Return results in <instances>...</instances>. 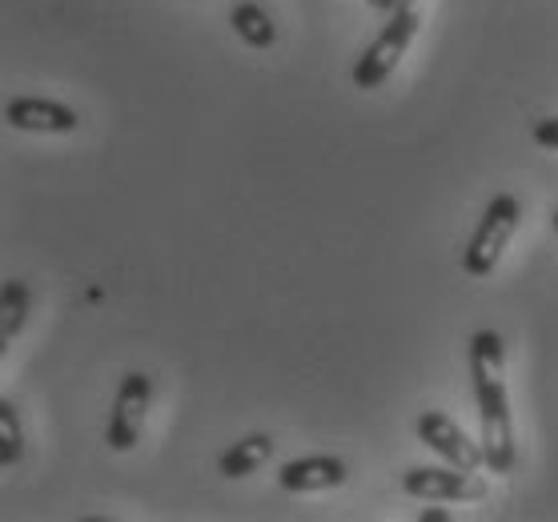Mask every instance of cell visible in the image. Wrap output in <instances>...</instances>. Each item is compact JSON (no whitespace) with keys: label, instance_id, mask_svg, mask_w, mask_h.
<instances>
[{"label":"cell","instance_id":"ba28073f","mask_svg":"<svg viewBox=\"0 0 558 522\" xmlns=\"http://www.w3.org/2000/svg\"><path fill=\"white\" fill-rule=\"evenodd\" d=\"M350 478L342 459H333V454H305V459H293L281 466L278 483L281 490H290V495H314V490H333V486H342Z\"/></svg>","mask_w":558,"mask_h":522},{"label":"cell","instance_id":"7c38bea8","mask_svg":"<svg viewBox=\"0 0 558 522\" xmlns=\"http://www.w3.org/2000/svg\"><path fill=\"white\" fill-rule=\"evenodd\" d=\"M21 459H25V430H21L16 406L4 398V402H0V466L13 471Z\"/></svg>","mask_w":558,"mask_h":522},{"label":"cell","instance_id":"2e32d148","mask_svg":"<svg viewBox=\"0 0 558 522\" xmlns=\"http://www.w3.org/2000/svg\"><path fill=\"white\" fill-rule=\"evenodd\" d=\"M550 221H555V230H558V209H555V214H550Z\"/></svg>","mask_w":558,"mask_h":522},{"label":"cell","instance_id":"8fae6325","mask_svg":"<svg viewBox=\"0 0 558 522\" xmlns=\"http://www.w3.org/2000/svg\"><path fill=\"white\" fill-rule=\"evenodd\" d=\"M0 314H4L0 333H4V342H13L16 333L25 330V318H28V286L25 281H16V278L4 281V290H0Z\"/></svg>","mask_w":558,"mask_h":522},{"label":"cell","instance_id":"7a4b0ae2","mask_svg":"<svg viewBox=\"0 0 558 522\" xmlns=\"http://www.w3.org/2000/svg\"><path fill=\"white\" fill-rule=\"evenodd\" d=\"M519 221H522L519 197H514V193H495V197L486 202L474 233H470L466 250H462V274H466V278H490L502 250H507L514 230H519Z\"/></svg>","mask_w":558,"mask_h":522},{"label":"cell","instance_id":"9a60e30c","mask_svg":"<svg viewBox=\"0 0 558 522\" xmlns=\"http://www.w3.org/2000/svg\"><path fill=\"white\" fill-rule=\"evenodd\" d=\"M446 519H450L446 510H422L418 514V522H446Z\"/></svg>","mask_w":558,"mask_h":522},{"label":"cell","instance_id":"52a82bcc","mask_svg":"<svg viewBox=\"0 0 558 522\" xmlns=\"http://www.w3.org/2000/svg\"><path fill=\"white\" fill-rule=\"evenodd\" d=\"M4 121L21 133H76L81 113L49 97H16L4 105Z\"/></svg>","mask_w":558,"mask_h":522},{"label":"cell","instance_id":"5b68a950","mask_svg":"<svg viewBox=\"0 0 558 522\" xmlns=\"http://www.w3.org/2000/svg\"><path fill=\"white\" fill-rule=\"evenodd\" d=\"M149 398H153L149 374H141V369L125 374V383H121V390H117V398H113L109 430H105L109 450L125 454V450H133V446L141 442V426H145V414H149Z\"/></svg>","mask_w":558,"mask_h":522},{"label":"cell","instance_id":"9c48e42d","mask_svg":"<svg viewBox=\"0 0 558 522\" xmlns=\"http://www.w3.org/2000/svg\"><path fill=\"white\" fill-rule=\"evenodd\" d=\"M274 450H278V442H274L269 434H245L242 442H233L226 454H221L217 471L226 474V478H250V474L262 471V466L274 459Z\"/></svg>","mask_w":558,"mask_h":522},{"label":"cell","instance_id":"277c9868","mask_svg":"<svg viewBox=\"0 0 558 522\" xmlns=\"http://www.w3.org/2000/svg\"><path fill=\"white\" fill-rule=\"evenodd\" d=\"M402 490L410 498H426V502H478L486 498V478L478 471H458V466H410L402 474Z\"/></svg>","mask_w":558,"mask_h":522},{"label":"cell","instance_id":"8992f818","mask_svg":"<svg viewBox=\"0 0 558 522\" xmlns=\"http://www.w3.org/2000/svg\"><path fill=\"white\" fill-rule=\"evenodd\" d=\"M418 438L430 446L434 454H442L450 466H458V471H483L486 466L483 442H474V438H470L450 414H442V410L418 414Z\"/></svg>","mask_w":558,"mask_h":522},{"label":"cell","instance_id":"3957f363","mask_svg":"<svg viewBox=\"0 0 558 522\" xmlns=\"http://www.w3.org/2000/svg\"><path fill=\"white\" fill-rule=\"evenodd\" d=\"M418 25H422V13L414 9V0H402V4L393 9L390 21H386V28H381L378 37L366 45V52L357 57V64H354L357 89L369 93L386 85V77H390L393 69H398V61L407 57L410 40L418 37Z\"/></svg>","mask_w":558,"mask_h":522},{"label":"cell","instance_id":"30bf717a","mask_svg":"<svg viewBox=\"0 0 558 522\" xmlns=\"http://www.w3.org/2000/svg\"><path fill=\"white\" fill-rule=\"evenodd\" d=\"M229 25L233 33L250 45V49H269L274 40H278V25H274V16L254 4V0H242V4H233V13H229Z\"/></svg>","mask_w":558,"mask_h":522},{"label":"cell","instance_id":"4fadbf2b","mask_svg":"<svg viewBox=\"0 0 558 522\" xmlns=\"http://www.w3.org/2000/svg\"><path fill=\"white\" fill-rule=\"evenodd\" d=\"M534 141L543 145V149H558V117H546L534 125Z\"/></svg>","mask_w":558,"mask_h":522},{"label":"cell","instance_id":"5bb4252c","mask_svg":"<svg viewBox=\"0 0 558 522\" xmlns=\"http://www.w3.org/2000/svg\"><path fill=\"white\" fill-rule=\"evenodd\" d=\"M366 4H369V9H378V13H393L402 0H366Z\"/></svg>","mask_w":558,"mask_h":522},{"label":"cell","instance_id":"6da1fadb","mask_svg":"<svg viewBox=\"0 0 558 522\" xmlns=\"http://www.w3.org/2000/svg\"><path fill=\"white\" fill-rule=\"evenodd\" d=\"M470 383L478 398V422H483V454L490 474L514 471V426H510V398H507V345L502 333L478 330L466 350Z\"/></svg>","mask_w":558,"mask_h":522}]
</instances>
